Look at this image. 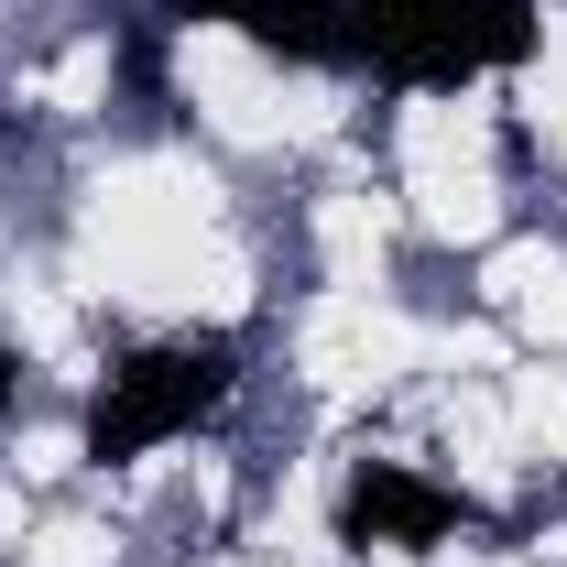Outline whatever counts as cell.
I'll return each instance as SVG.
<instances>
[{
    "label": "cell",
    "mask_w": 567,
    "mask_h": 567,
    "mask_svg": "<svg viewBox=\"0 0 567 567\" xmlns=\"http://www.w3.org/2000/svg\"><path fill=\"white\" fill-rule=\"evenodd\" d=\"M535 55V0H350V66L382 87H458Z\"/></svg>",
    "instance_id": "obj_1"
},
{
    "label": "cell",
    "mask_w": 567,
    "mask_h": 567,
    "mask_svg": "<svg viewBox=\"0 0 567 567\" xmlns=\"http://www.w3.org/2000/svg\"><path fill=\"white\" fill-rule=\"evenodd\" d=\"M240 382V350L229 339H164V350H132L99 393H87V470H132L153 447H175L186 425H208Z\"/></svg>",
    "instance_id": "obj_2"
},
{
    "label": "cell",
    "mask_w": 567,
    "mask_h": 567,
    "mask_svg": "<svg viewBox=\"0 0 567 567\" xmlns=\"http://www.w3.org/2000/svg\"><path fill=\"white\" fill-rule=\"evenodd\" d=\"M470 524V502L415 481V470H393V458H360L350 492H339V535L350 546H393V557H425L436 535H458Z\"/></svg>",
    "instance_id": "obj_3"
},
{
    "label": "cell",
    "mask_w": 567,
    "mask_h": 567,
    "mask_svg": "<svg viewBox=\"0 0 567 567\" xmlns=\"http://www.w3.org/2000/svg\"><path fill=\"white\" fill-rule=\"evenodd\" d=\"M186 22H229L284 66H350V0H175Z\"/></svg>",
    "instance_id": "obj_4"
},
{
    "label": "cell",
    "mask_w": 567,
    "mask_h": 567,
    "mask_svg": "<svg viewBox=\"0 0 567 567\" xmlns=\"http://www.w3.org/2000/svg\"><path fill=\"white\" fill-rule=\"evenodd\" d=\"M11 382H22V360L0 350V425H11Z\"/></svg>",
    "instance_id": "obj_5"
}]
</instances>
